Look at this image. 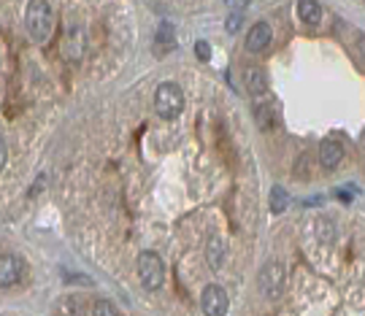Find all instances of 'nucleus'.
Listing matches in <instances>:
<instances>
[{
  "label": "nucleus",
  "instance_id": "f257e3e1",
  "mask_svg": "<svg viewBox=\"0 0 365 316\" xmlns=\"http://www.w3.org/2000/svg\"><path fill=\"white\" fill-rule=\"evenodd\" d=\"M25 28L35 44H46L54 33V6L46 0H30L25 11Z\"/></svg>",
  "mask_w": 365,
  "mask_h": 316
},
{
  "label": "nucleus",
  "instance_id": "f03ea898",
  "mask_svg": "<svg viewBox=\"0 0 365 316\" xmlns=\"http://www.w3.org/2000/svg\"><path fill=\"white\" fill-rule=\"evenodd\" d=\"M154 111L163 117V119H176L184 111V92L179 84L173 81H163L157 92H154Z\"/></svg>",
  "mask_w": 365,
  "mask_h": 316
},
{
  "label": "nucleus",
  "instance_id": "7ed1b4c3",
  "mask_svg": "<svg viewBox=\"0 0 365 316\" xmlns=\"http://www.w3.org/2000/svg\"><path fill=\"white\" fill-rule=\"evenodd\" d=\"M138 279H141V284L146 286L149 292L163 286L166 268H163V259H160L157 252H141V257H138Z\"/></svg>",
  "mask_w": 365,
  "mask_h": 316
},
{
  "label": "nucleus",
  "instance_id": "20e7f679",
  "mask_svg": "<svg viewBox=\"0 0 365 316\" xmlns=\"http://www.w3.org/2000/svg\"><path fill=\"white\" fill-rule=\"evenodd\" d=\"M260 289L268 300H279L284 292V268L279 262H265L260 271Z\"/></svg>",
  "mask_w": 365,
  "mask_h": 316
},
{
  "label": "nucleus",
  "instance_id": "39448f33",
  "mask_svg": "<svg viewBox=\"0 0 365 316\" xmlns=\"http://www.w3.org/2000/svg\"><path fill=\"white\" fill-rule=\"evenodd\" d=\"M200 308H203L206 316H225L230 308L228 292L219 284H209L200 295Z\"/></svg>",
  "mask_w": 365,
  "mask_h": 316
},
{
  "label": "nucleus",
  "instance_id": "423d86ee",
  "mask_svg": "<svg viewBox=\"0 0 365 316\" xmlns=\"http://www.w3.org/2000/svg\"><path fill=\"white\" fill-rule=\"evenodd\" d=\"M84 49H87V35L79 25H71L65 30V38H62V57L71 62H79L84 57Z\"/></svg>",
  "mask_w": 365,
  "mask_h": 316
},
{
  "label": "nucleus",
  "instance_id": "0eeeda50",
  "mask_svg": "<svg viewBox=\"0 0 365 316\" xmlns=\"http://www.w3.org/2000/svg\"><path fill=\"white\" fill-rule=\"evenodd\" d=\"M22 279V259L14 254H0V286H14Z\"/></svg>",
  "mask_w": 365,
  "mask_h": 316
},
{
  "label": "nucleus",
  "instance_id": "6e6552de",
  "mask_svg": "<svg viewBox=\"0 0 365 316\" xmlns=\"http://www.w3.org/2000/svg\"><path fill=\"white\" fill-rule=\"evenodd\" d=\"M246 90H249V95L255 98V103H257V100H265V98H271L265 71H260V68H249V71H246Z\"/></svg>",
  "mask_w": 365,
  "mask_h": 316
},
{
  "label": "nucleus",
  "instance_id": "1a4fd4ad",
  "mask_svg": "<svg viewBox=\"0 0 365 316\" xmlns=\"http://www.w3.org/2000/svg\"><path fill=\"white\" fill-rule=\"evenodd\" d=\"M271 38H274L271 25H268V22H257V25L249 30V35H246V49L257 54V52H262V49H268Z\"/></svg>",
  "mask_w": 365,
  "mask_h": 316
},
{
  "label": "nucleus",
  "instance_id": "9d476101",
  "mask_svg": "<svg viewBox=\"0 0 365 316\" xmlns=\"http://www.w3.org/2000/svg\"><path fill=\"white\" fill-rule=\"evenodd\" d=\"M341 160H344V146L333 141V138H328V141H322L320 144V163L325 170H333V168L341 165Z\"/></svg>",
  "mask_w": 365,
  "mask_h": 316
},
{
  "label": "nucleus",
  "instance_id": "9b49d317",
  "mask_svg": "<svg viewBox=\"0 0 365 316\" xmlns=\"http://www.w3.org/2000/svg\"><path fill=\"white\" fill-rule=\"evenodd\" d=\"M206 262H209V268H222V262H225V241L219 238V235H212L209 243H206Z\"/></svg>",
  "mask_w": 365,
  "mask_h": 316
},
{
  "label": "nucleus",
  "instance_id": "f8f14e48",
  "mask_svg": "<svg viewBox=\"0 0 365 316\" xmlns=\"http://www.w3.org/2000/svg\"><path fill=\"white\" fill-rule=\"evenodd\" d=\"M298 16L306 25H320L322 19V3L320 0H301L298 3Z\"/></svg>",
  "mask_w": 365,
  "mask_h": 316
},
{
  "label": "nucleus",
  "instance_id": "ddd939ff",
  "mask_svg": "<svg viewBox=\"0 0 365 316\" xmlns=\"http://www.w3.org/2000/svg\"><path fill=\"white\" fill-rule=\"evenodd\" d=\"M154 44L160 46L163 52H166L168 46L176 44V33H173V25H170V22H163V25L157 28V33H154Z\"/></svg>",
  "mask_w": 365,
  "mask_h": 316
},
{
  "label": "nucleus",
  "instance_id": "4468645a",
  "mask_svg": "<svg viewBox=\"0 0 365 316\" xmlns=\"http://www.w3.org/2000/svg\"><path fill=\"white\" fill-rule=\"evenodd\" d=\"M289 206V195H287V189H282L279 184H276L274 189H271V211L274 213H282V211Z\"/></svg>",
  "mask_w": 365,
  "mask_h": 316
},
{
  "label": "nucleus",
  "instance_id": "2eb2a0df",
  "mask_svg": "<svg viewBox=\"0 0 365 316\" xmlns=\"http://www.w3.org/2000/svg\"><path fill=\"white\" fill-rule=\"evenodd\" d=\"M92 316H117V308L111 300H98L92 305Z\"/></svg>",
  "mask_w": 365,
  "mask_h": 316
},
{
  "label": "nucleus",
  "instance_id": "dca6fc26",
  "mask_svg": "<svg viewBox=\"0 0 365 316\" xmlns=\"http://www.w3.org/2000/svg\"><path fill=\"white\" fill-rule=\"evenodd\" d=\"M209 49H212V46L206 44V41H198V44H195V52H198V57H200L203 62L212 57V52H209Z\"/></svg>",
  "mask_w": 365,
  "mask_h": 316
},
{
  "label": "nucleus",
  "instance_id": "f3484780",
  "mask_svg": "<svg viewBox=\"0 0 365 316\" xmlns=\"http://www.w3.org/2000/svg\"><path fill=\"white\" fill-rule=\"evenodd\" d=\"M6 163H8V144H6V138L0 136V170L6 168Z\"/></svg>",
  "mask_w": 365,
  "mask_h": 316
},
{
  "label": "nucleus",
  "instance_id": "a211bd4d",
  "mask_svg": "<svg viewBox=\"0 0 365 316\" xmlns=\"http://www.w3.org/2000/svg\"><path fill=\"white\" fill-rule=\"evenodd\" d=\"M357 52H360V57L365 60V33H360V35H357Z\"/></svg>",
  "mask_w": 365,
  "mask_h": 316
},
{
  "label": "nucleus",
  "instance_id": "6ab92c4d",
  "mask_svg": "<svg viewBox=\"0 0 365 316\" xmlns=\"http://www.w3.org/2000/svg\"><path fill=\"white\" fill-rule=\"evenodd\" d=\"M238 19H241V16H230V19H228V30L230 33L238 30V28H236V25H238Z\"/></svg>",
  "mask_w": 365,
  "mask_h": 316
},
{
  "label": "nucleus",
  "instance_id": "aec40b11",
  "mask_svg": "<svg viewBox=\"0 0 365 316\" xmlns=\"http://www.w3.org/2000/svg\"><path fill=\"white\" fill-rule=\"evenodd\" d=\"M360 146L365 149V133H363V138H360Z\"/></svg>",
  "mask_w": 365,
  "mask_h": 316
}]
</instances>
